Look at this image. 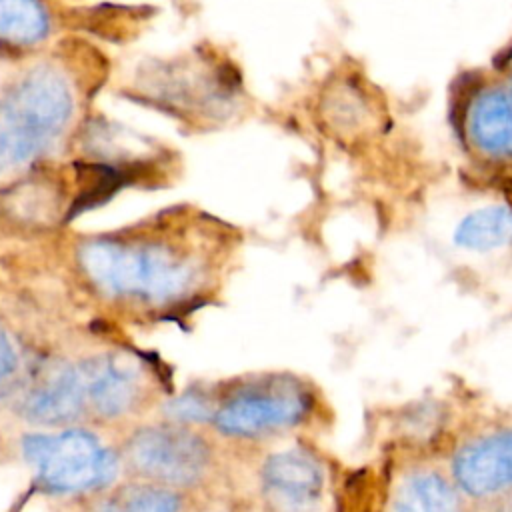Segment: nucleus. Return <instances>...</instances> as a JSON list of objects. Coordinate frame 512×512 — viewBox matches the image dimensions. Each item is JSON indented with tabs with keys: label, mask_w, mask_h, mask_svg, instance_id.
<instances>
[{
	"label": "nucleus",
	"mask_w": 512,
	"mask_h": 512,
	"mask_svg": "<svg viewBox=\"0 0 512 512\" xmlns=\"http://www.w3.org/2000/svg\"><path fill=\"white\" fill-rule=\"evenodd\" d=\"M78 108V84L62 60H38L10 78L0 94V178L54 152Z\"/></svg>",
	"instance_id": "nucleus-1"
},
{
	"label": "nucleus",
	"mask_w": 512,
	"mask_h": 512,
	"mask_svg": "<svg viewBox=\"0 0 512 512\" xmlns=\"http://www.w3.org/2000/svg\"><path fill=\"white\" fill-rule=\"evenodd\" d=\"M80 264L106 294L168 302L194 282V268L164 244H126L98 238L82 244Z\"/></svg>",
	"instance_id": "nucleus-2"
},
{
	"label": "nucleus",
	"mask_w": 512,
	"mask_h": 512,
	"mask_svg": "<svg viewBox=\"0 0 512 512\" xmlns=\"http://www.w3.org/2000/svg\"><path fill=\"white\" fill-rule=\"evenodd\" d=\"M450 120L470 158L512 168V96L496 70H470L456 80Z\"/></svg>",
	"instance_id": "nucleus-3"
},
{
	"label": "nucleus",
	"mask_w": 512,
	"mask_h": 512,
	"mask_svg": "<svg viewBox=\"0 0 512 512\" xmlns=\"http://www.w3.org/2000/svg\"><path fill=\"white\" fill-rule=\"evenodd\" d=\"M314 110L324 134L348 144L378 136L388 122L384 96L356 70H340L326 78Z\"/></svg>",
	"instance_id": "nucleus-4"
},
{
	"label": "nucleus",
	"mask_w": 512,
	"mask_h": 512,
	"mask_svg": "<svg viewBox=\"0 0 512 512\" xmlns=\"http://www.w3.org/2000/svg\"><path fill=\"white\" fill-rule=\"evenodd\" d=\"M34 468L44 490L74 494L112 484L118 476V458L110 448H102L92 432L70 428L50 438Z\"/></svg>",
	"instance_id": "nucleus-5"
},
{
	"label": "nucleus",
	"mask_w": 512,
	"mask_h": 512,
	"mask_svg": "<svg viewBox=\"0 0 512 512\" xmlns=\"http://www.w3.org/2000/svg\"><path fill=\"white\" fill-rule=\"evenodd\" d=\"M310 408L312 396L298 380L274 378L232 396L214 414V424L226 436L254 438L298 424Z\"/></svg>",
	"instance_id": "nucleus-6"
},
{
	"label": "nucleus",
	"mask_w": 512,
	"mask_h": 512,
	"mask_svg": "<svg viewBox=\"0 0 512 512\" xmlns=\"http://www.w3.org/2000/svg\"><path fill=\"white\" fill-rule=\"evenodd\" d=\"M132 466L150 478L170 484L196 482L208 464L206 442L178 424L146 426L128 444Z\"/></svg>",
	"instance_id": "nucleus-7"
},
{
	"label": "nucleus",
	"mask_w": 512,
	"mask_h": 512,
	"mask_svg": "<svg viewBox=\"0 0 512 512\" xmlns=\"http://www.w3.org/2000/svg\"><path fill=\"white\" fill-rule=\"evenodd\" d=\"M262 484L268 500L282 512H310L322 496L324 474L310 452L290 448L264 462Z\"/></svg>",
	"instance_id": "nucleus-8"
},
{
	"label": "nucleus",
	"mask_w": 512,
	"mask_h": 512,
	"mask_svg": "<svg viewBox=\"0 0 512 512\" xmlns=\"http://www.w3.org/2000/svg\"><path fill=\"white\" fill-rule=\"evenodd\" d=\"M454 478L470 496H490L512 486V432L502 430L462 446L454 458Z\"/></svg>",
	"instance_id": "nucleus-9"
},
{
	"label": "nucleus",
	"mask_w": 512,
	"mask_h": 512,
	"mask_svg": "<svg viewBox=\"0 0 512 512\" xmlns=\"http://www.w3.org/2000/svg\"><path fill=\"white\" fill-rule=\"evenodd\" d=\"M86 386L78 366L54 364L24 396L20 408L28 422L54 426L74 422L84 406Z\"/></svg>",
	"instance_id": "nucleus-10"
},
{
	"label": "nucleus",
	"mask_w": 512,
	"mask_h": 512,
	"mask_svg": "<svg viewBox=\"0 0 512 512\" xmlns=\"http://www.w3.org/2000/svg\"><path fill=\"white\" fill-rule=\"evenodd\" d=\"M86 396L102 416H120L136 400L138 368L132 358L110 354L84 360L80 366Z\"/></svg>",
	"instance_id": "nucleus-11"
},
{
	"label": "nucleus",
	"mask_w": 512,
	"mask_h": 512,
	"mask_svg": "<svg viewBox=\"0 0 512 512\" xmlns=\"http://www.w3.org/2000/svg\"><path fill=\"white\" fill-rule=\"evenodd\" d=\"M56 26L48 0H0V52L32 54L54 38Z\"/></svg>",
	"instance_id": "nucleus-12"
},
{
	"label": "nucleus",
	"mask_w": 512,
	"mask_h": 512,
	"mask_svg": "<svg viewBox=\"0 0 512 512\" xmlns=\"http://www.w3.org/2000/svg\"><path fill=\"white\" fill-rule=\"evenodd\" d=\"M454 242L474 252H488L512 244V208L486 206L470 212L456 226Z\"/></svg>",
	"instance_id": "nucleus-13"
},
{
	"label": "nucleus",
	"mask_w": 512,
	"mask_h": 512,
	"mask_svg": "<svg viewBox=\"0 0 512 512\" xmlns=\"http://www.w3.org/2000/svg\"><path fill=\"white\" fill-rule=\"evenodd\" d=\"M392 512H460L454 488L436 472L410 476L394 500Z\"/></svg>",
	"instance_id": "nucleus-14"
},
{
	"label": "nucleus",
	"mask_w": 512,
	"mask_h": 512,
	"mask_svg": "<svg viewBox=\"0 0 512 512\" xmlns=\"http://www.w3.org/2000/svg\"><path fill=\"white\" fill-rule=\"evenodd\" d=\"M182 500L174 490L156 486L128 488L120 500L100 506V512H180Z\"/></svg>",
	"instance_id": "nucleus-15"
},
{
	"label": "nucleus",
	"mask_w": 512,
	"mask_h": 512,
	"mask_svg": "<svg viewBox=\"0 0 512 512\" xmlns=\"http://www.w3.org/2000/svg\"><path fill=\"white\" fill-rule=\"evenodd\" d=\"M166 416H170L176 422H208L214 420V408L212 402L202 394V392H184L172 400L166 402L164 406Z\"/></svg>",
	"instance_id": "nucleus-16"
},
{
	"label": "nucleus",
	"mask_w": 512,
	"mask_h": 512,
	"mask_svg": "<svg viewBox=\"0 0 512 512\" xmlns=\"http://www.w3.org/2000/svg\"><path fill=\"white\" fill-rule=\"evenodd\" d=\"M20 366L18 352L10 340V336L0 328V386L16 374Z\"/></svg>",
	"instance_id": "nucleus-17"
},
{
	"label": "nucleus",
	"mask_w": 512,
	"mask_h": 512,
	"mask_svg": "<svg viewBox=\"0 0 512 512\" xmlns=\"http://www.w3.org/2000/svg\"><path fill=\"white\" fill-rule=\"evenodd\" d=\"M498 74H500V78H502V82H504V86H506V90H508V94L512 96V50H510V54H508V58L504 60V64H500V66H496L494 68Z\"/></svg>",
	"instance_id": "nucleus-18"
},
{
	"label": "nucleus",
	"mask_w": 512,
	"mask_h": 512,
	"mask_svg": "<svg viewBox=\"0 0 512 512\" xmlns=\"http://www.w3.org/2000/svg\"><path fill=\"white\" fill-rule=\"evenodd\" d=\"M498 512H512V502L508 504V506H504V508H500Z\"/></svg>",
	"instance_id": "nucleus-19"
}]
</instances>
